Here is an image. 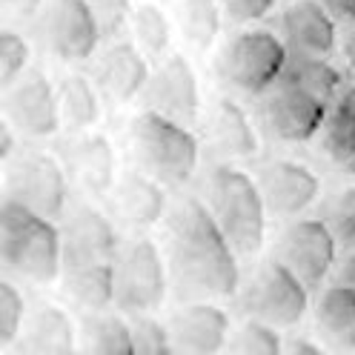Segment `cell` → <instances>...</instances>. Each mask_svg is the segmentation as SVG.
<instances>
[{
  "mask_svg": "<svg viewBox=\"0 0 355 355\" xmlns=\"http://www.w3.org/2000/svg\"><path fill=\"white\" fill-rule=\"evenodd\" d=\"M92 80L86 75H63L58 83L60 95V112L63 123H69L72 129H92L101 121V95Z\"/></svg>",
  "mask_w": 355,
  "mask_h": 355,
  "instance_id": "27",
  "label": "cell"
},
{
  "mask_svg": "<svg viewBox=\"0 0 355 355\" xmlns=\"http://www.w3.org/2000/svg\"><path fill=\"white\" fill-rule=\"evenodd\" d=\"M118 252H121V241L112 220L89 204L75 207L63 232V270L115 261Z\"/></svg>",
  "mask_w": 355,
  "mask_h": 355,
  "instance_id": "15",
  "label": "cell"
},
{
  "mask_svg": "<svg viewBox=\"0 0 355 355\" xmlns=\"http://www.w3.org/2000/svg\"><path fill=\"white\" fill-rule=\"evenodd\" d=\"M15 123L6 118L3 123H0V158L3 161H12L15 158Z\"/></svg>",
  "mask_w": 355,
  "mask_h": 355,
  "instance_id": "40",
  "label": "cell"
},
{
  "mask_svg": "<svg viewBox=\"0 0 355 355\" xmlns=\"http://www.w3.org/2000/svg\"><path fill=\"white\" fill-rule=\"evenodd\" d=\"M290 60V46L270 29L238 32L218 58V72L227 86L243 95H263Z\"/></svg>",
  "mask_w": 355,
  "mask_h": 355,
  "instance_id": "5",
  "label": "cell"
},
{
  "mask_svg": "<svg viewBox=\"0 0 355 355\" xmlns=\"http://www.w3.org/2000/svg\"><path fill=\"white\" fill-rule=\"evenodd\" d=\"M175 349L209 355L230 344V315L218 304L207 298H195L192 304L181 306L169 321Z\"/></svg>",
  "mask_w": 355,
  "mask_h": 355,
  "instance_id": "18",
  "label": "cell"
},
{
  "mask_svg": "<svg viewBox=\"0 0 355 355\" xmlns=\"http://www.w3.org/2000/svg\"><path fill=\"white\" fill-rule=\"evenodd\" d=\"M146 101L152 109L181 121L195 123L201 115V86L192 63L184 55H166L158 69L152 72V80L146 86Z\"/></svg>",
  "mask_w": 355,
  "mask_h": 355,
  "instance_id": "14",
  "label": "cell"
},
{
  "mask_svg": "<svg viewBox=\"0 0 355 355\" xmlns=\"http://www.w3.org/2000/svg\"><path fill=\"white\" fill-rule=\"evenodd\" d=\"M72 172L78 184L92 195L103 198L118 184V155L103 132H89L72 149Z\"/></svg>",
  "mask_w": 355,
  "mask_h": 355,
  "instance_id": "21",
  "label": "cell"
},
{
  "mask_svg": "<svg viewBox=\"0 0 355 355\" xmlns=\"http://www.w3.org/2000/svg\"><path fill=\"white\" fill-rule=\"evenodd\" d=\"M338 20H355V0H324Z\"/></svg>",
  "mask_w": 355,
  "mask_h": 355,
  "instance_id": "41",
  "label": "cell"
},
{
  "mask_svg": "<svg viewBox=\"0 0 355 355\" xmlns=\"http://www.w3.org/2000/svg\"><path fill=\"white\" fill-rule=\"evenodd\" d=\"M224 6L220 0H178V26L192 49L207 52L220 35Z\"/></svg>",
  "mask_w": 355,
  "mask_h": 355,
  "instance_id": "28",
  "label": "cell"
},
{
  "mask_svg": "<svg viewBox=\"0 0 355 355\" xmlns=\"http://www.w3.org/2000/svg\"><path fill=\"white\" fill-rule=\"evenodd\" d=\"M166 184H161L158 178H152L149 172H129L118 181V192H115V204L118 212L123 215L126 224L138 227V230H149L155 224L169 215V204H166Z\"/></svg>",
  "mask_w": 355,
  "mask_h": 355,
  "instance_id": "19",
  "label": "cell"
},
{
  "mask_svg": "<svg viewBox=\"0 0 355 355\" xmlns=\"http://www.w3.org/2000/svg\"><path fill=\"white\" fill-rule=\"evenodd\" d=\"M80 349L92 355H132L135 338L126 313H92L80 324Z\"/></svg>",
  "mask_w": 355,
  "mask_h": 355,
  "instance_id": "26",
  "label": "cell"
},
{
  "mask_svg": "<svg viewBox=\"0 0 355 355\" xmlns=\"http://www.w3.org/2000/svg\"><path fill=\"white\" fill-rule=\"evenodd\" d=\"M281 37L295 55L329 58L338 46L336 15L324 0H293L281 12Z\"/></svg>",
  "mask_w": 355,
  "mask_h": 355,
  "instance_id": "16",
  "label": "cell"
},
{
  "mask_svg": "<svg viewBox=\"0 0 355 355\" xmlns=\"http://www.w3.org/2000/svg\"><path fill=\"white\" fill-rule=\"evenodd\" d=\"M258 187L263 192L266 209L275 218H295L318 201V175L290 158L266 161L258 169Z\"/></svg>",
  "mask_w": 355,
  "mask_h": 355,
  "instance_id": "13",
  "label": "cell"
},
{
  "mask_svg": "<svg viewBox=\"0 0 355 355\" xmlns=\"http://www.w3.org/2000/svg\"><path fill=\"white\" fill-rule=\"evenodd\" d=\"M324 220L341 247L355 250V187H344L327 201Z\"/></svg>",
  "mask_w": 355,
  "mask_h": 355,
  "instance_id": "34",
  "label": "cell"
},
{
  "mask_svg": "<svg viewBox=\"0 0 355 355\" xmlns=\"http://www.w3.org/2000/svg\"><path fill=\"white\" fill-rule=\"evenodd\" d=\"M132 324V338H135V352L141 355H166L178 352L172 341V329L161 324L152 313H135L129 315Z\"/></svg>",
  "mask_w": 355,
  "mask_h": 355,
  "instance_id": "33",
  "label": "cell"
},
{
  "mask_svg": "<svg viewBox=\"0 0 355 355\" xmlns=\"http://www.w3.org/2000/svg\"><path fill=\"white\" fill-rule=\"evenodd\" d=\"M0 261L24 281L52 284L63 275V232L52 218L6 195L0 207Z\"/></svg>",
  "mask_w": 355,
  "mask_h": 355,
  "instance_id": "2",
  "label": "cell"
},
{
  "mask_svg": "<svg viewBox=\"0 0 355 355\" xmlns=\"http://www.w3.org/2000/svg\"><path fill=\"white\" fill-rule=\"evenodd\" d=\"M169 266L187 298H230L241 286L238 252L215 220L209 204L184 195L169 207Z\"/></svg>",
  "mask_w": 355,
  "mask_h": 355,
  "instance_id": "1",
  "label": "cell"
},
{
  "mask_svg": "<svg viewBox=\"0 0 355 355\" xmlns=\"http://www.w3.org/2000/svg\"><path fill=\"white\" fill-rule=\"evenodd\" d=\"M63 295L86 313H101L115 304V261L63 270Z\"/></svg>",
  "mask_w": 355,
  "mask_h": 355,
  "instance_id": "25",
  "label": "cell"
},
{
  "mask_svg": "<svg viewBox=\"0 0 355 355\" xmlns=\"http://www.w3.org/2000/svg\"><path fill=\"white\" fill-rule=\"evenodd\" d=\"M336 281L344 284V286H352V290H355V252L344 258V263L338 266V272H336Z\"/></svg>",
  "mask_w": 355,
  "mask_h": 355,
  "instance_id": "42",
  "label": "cell"
},
{
  "mask_svg": "<svg viewBox=\"0 0 355 355\" xmlns=\"http://www.w3.org/2000/svg\"><path fill=\"white\" fill-rule=\"evenodd\" d=\"M89 9H92L98 26H101V37L103 40H115L121 37L129 24H132V0H86Z\"/></svg>",
  "mask_w": 355,
  "mask_h": 355,
  "instance_id": "36",
  "label": "cell"
},
{
  "mask_svg": "<svg viewBox=\"0 0 355 355\" xmlns=\"http://www.w3.org/2000/svg\"><path fill=\"white\" fill-rule=\"evenodd\" d=\"M129 141L138 166L166 187L189 184L201 161V146L189 132V123L175 121L152 106L135 115L129 126Z\"/></svg>",
  "mask_w": 355,
  "mask_h": 355,
  "instance_id": "4",
  "label": "cell"
},
{
  "mask_svg": "<svg viewBox=\"0 0 355 355\" xmlns=\"http://www.w3.org/2000/svg\"><path fill=\"white\" fill-rule=\"evenodd\" d=\"M78 338L80 329L75 327L69 313H63L58 304H40L26 318L20 349L29 355H69L80 349Z\"/></svg>",
  "mask_w": 355,
  "mask_h": 355,
  "instance_id": "20",
  "label": "cell"
},
{
  "mask_svg": "<svg viewBox=\"0 0 355 355\" xmlns=\"http://www.w3.org/2000/svg\"><path fill=\"white\" fill-rule=\"evenodd\" d=\"M315 329L336 349H355V290L344 284H329L318 293Z\"/></svg>",
  "mask_w": 355,
  "mask_h": 355,
  "instance_id": "23",
  "label": "cell"
},
{
  "mask_svg": "<svg viewBox=\"0 0 355 355\" xmlns=\"http://www.w3.org/2000/svg\"><path fill=\"white\" fill-rule=\"evenodd\" d=\"M6 118L15 123L17 135L26 138H52L63 123L58 86L40 69H26L12 86H6Z\"/></svg>",
  "mask_w": 355,
  "mask_h": 355,
  "instance_id": "12",
  "label": "cell"
},
{
  "mask_svg": "<svg viewBox=\"0 0 355 355\" xmlns=\"http://www.w3.org/2000/svg\"><path fill=\"white\" fill-rule=\"evenodd\" d=\"M329 103L290 78H278L263 92L261 118L270 135L284 144H306L324 129Z\"/></svg>",
  "mask_w": 355,
  "mask_h": 355,
  "instance_id": "8",
  "label": "cell"
},
{
  "mask_svg": "<svg viewBox=\"0 0 355 355\" xmlns=\"http://www.w3.org/2000/svg\"><path fill=\"white\" fill-rule=\"evenodd\" d=\"M37 26L46 49L63 63L89 60L103 40L86 0H46Z\"/></svg>",
  "mask_w": 355,
  "mask_h": 355,
  "instance_id": "11",
  "label": "cell"
},
{
  "mask_svg": "<svg viewBox=\"0 0 355 355\" xmlns=\"http://www.w3.org/2000/svg\"><path fill=\"white\" fill-rule=\"evenodd\" d=\"M272 3L275 0H220L224 15L232 24H252V20H261L272 9Z\"/></svg>",
  "mask_w": 355,
  "mask_h": 355,
  "instance_id": "37",
  "label": "cell"
},
{
  "mask_svg": "<svg viewBox=\"0 0 355 355\" xmlns=\"http://www.w3.org/2000/svg\"><path fill=\"white\" fill-rule=\"evenodd\" d=\"M95 80L101 92L112 103H129L135 101L152 80V69L146 63V52L135 40H118L98 58Z\"/></svg>",
  "mask_w": 355,
  "mask_h": 355,
  "instance_id": "17",
  "label": "cell"
},
{
  "mask_svg": "<svg viewBox=\"0 0 355 355\" xmlns=\"http://www.w3.org/2000/svg\"><path fill=\"white\" fill-rule=\"evenodd\" d=\"M209 135L212 144L224 158L232 161H247L258 152V135L255 126L238 101L232 98H220L215 101L212 112H209Z\"/></svg>",
  "mask_w": 355,
  "mask_h": 355,
  "instance_id": "22",
  "label": "cell"
},
{
  "mask_svg": "<svg viewBox=\"0 0 355 355\" xmlns=\"http://www.w3.org/2000/svg\"><path fill=\"white\" fill-rule=\"evenodd\" d=\"M132 40L149 55V58H161L169 52V40H172V24L161 6L155 3H138L132 12V24H129Z\"/></svg>",
  "mask_w": 355,
  "mask_h": 355,
  "instance_id": "30",
  "label": "cell"
},
{
  "mask_svg": "<svg viewBox=\"0 0 355 355\" xmlns=\"http://www.w3.org/2000/svg\"><path fill=\"white\" fill-rule=\"evenodd\" d=\"M230 349L243 352V355H281L284 338H281L278 327L266 324L261 318H250L235 332V338L230 341Z\"/></svg>",
  "mask_w": 355,
  "mask_h": 355,
  "instance_id": "31",
  "label": "cell"
},
{
  "mask_svg": "<svg viewBox=\"0 0 355 355\" xmlns=\"http://www.w3.org/2000/svg\"><path fill=\"white\" fill-rule=\"evenodd\" d=\"M166 261L152 238H132L115 258V306L126 315L155 313L166 298Z\"/></svg>",
  "mask_w": 355,
  "mask_h": 355,
  "instance_id": "6",
  "label": "cell"
},
{
  "mask_svg": "<svg viewBox=\"0 0 355 355\" xmlns=\"http://www.w3.org/2000/svg\"><path fill=\"white\" fill-rule=\"evenodd\" d=\"M26 327V301L20 295V290L3 278L0 281V349H9Z\"/></svg>",
  "mask_w": 355,
  "mask_h": 355,
  "instance_id": "32",
  "label": "cell"
},
{
  "mask_svg": "<svg viewBox=\"0 0 355 355\" xmlns=\"http://www.w3.org/2000/svg\"><path fill=\"white\" fill-rule=\"evenodd\" d=\"M284 78H290L295 83H301L309 92H315L318 98H324L327 103H332L338 98V92L344 89L341 72L329 63V58H315V55H295L290 52V60L284 66Z\"/></svg>",
  "mask_w": 355,
  "mask_h": 355,
  "instance_id": "29",
  "label": "cell"
},
{
  "mask_svg": "<svg viewBox=\"0 0 355 355\" xmlns=\"http://www.w3.org/2000/svg\"><path fill=\"white\" fill-rule=\"evenodd\" d=\"M341 55H344L347 69L355 75V32H347V35H344V40H341Z\"/></svg>",
  "mask_w": 355,
  "mask_h": 355,
  "instance_id": "43",
  "label": "cell"
},
{
  "mask_svg": "<svg viewBox=\"0 0 355 355\" xmlns=\"http://www.w3.org/2000/svg\"><path fill=\"white\" fill-rule=\"evenodd\" d=\"M207 204L238 255L252 258L261 252L270 209L258 178H250L243 169L230 164L215 166L207 181Z\"/></svg>",
  "mask_w": 355,
  "mask_h": 355,
  "instance_id": "3",
  "label": "cell"
},
{
  "mask_svg": "<svg viewBox=\"0 0 355 355\" xmlns=\"http://www.w3.org/2000/svg\"><path fill=\"white\" fill-rule=\"evenodd\" d=\"M29 58H32V49L24 35H17L15 29L0 32V83H3V89L12 86L26 72Z\"/></svg>",
  "mask_w": 355,
  "mask_h": 355,
  "instance_id": "35",
  "label": "cell"
},
{
  "mask_svg": "<svg viewBox=\"0 0 355 355\" xmlns=\"http://www.w3.org/2000/svg\"><path fill=\"white\" fill-rule=\"evenodd\" d=\"M3 9L15 20H32L43 12V0H3Z\"/></svg>",
  "mask_w": 355,
  "mask_h": 355,
  "instance_id": "38",
  "label": "cell"
},
{
  "mask_svg": "<svg viewBox=\"0 0 355 355\" xmlns=\"http://www.w3.org/2000/svg\"><path fill=\"white\" fill-rule=\"evenodd\" d=\"M338 238L324 218H298L284 230L278 241V258L309 286L321 293L338 258Z\"/></svg>",
  "mask_w": 355,
  "mask_h": 355,
  "instance_id": "9",
  "label": "cell"
},
{
  "mask_svg": "<svg viewBox=\"0 0 355 355\" xmlns=\"http://www.w3.org/2000/svg\"><path fill=\"white\" fill-rule=\"evenodd\" d=\"M309 286L278 255L263 261L241 295L243 309L278 329L298 327L309 313Z\"/></svg>",
  "mask_w": 355,
  "mask_h": 355,
  "instance_id": "7",
  "label": "cell"
},
{
  "mask_svg": "<svg viewBox=\"0 0 355 355\" xmlns=\"http://www.w3.org/2000/svg\"><path fill=\"white\" fill-rule=\"evenodd\" d=\"M321 138L327 158L341 172L355 175V86H344L329 103Z\"/></svg>",
  "mask_w": 355,
  "mask_h": 355,
  "instance_id": "24",
  "label": "cell"
},
{
  "mask_svg": "<svg viewBox=\"0 0 355 355\" xmlns=\"http://www.w3.org/2000/svg\"><path fill=\"white\" fill-rule=\"evenodd\" d=\"M284 352H290V355H321L324 352V344L321 341H309L304 336L284 338Z\"/></svg>",
  "mask_w": 355,
  "mask_h": 355,
  "instance_id": "39",
  "label": "cell"
},
{
  "mask_svg": "<svg viewBox=\"0 0 355 355\" xmlns=\"http://www.w3.org/2000/svg\"><path fill=\"white\" fill-rule=\"evenodd\" d=\"M9 164V195L52 220L63 218L69 201L63 164L49 152H20Z\"/></svg>",
  "mask_w": 355,
  "mask_h": 355,
  "instance_id": "10",
  "label": "cell"
}]
</instances>
